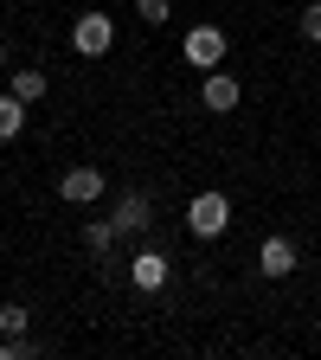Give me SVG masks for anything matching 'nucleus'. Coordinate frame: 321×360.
Listing matches in <instances>:
<instances>
[{"mask_svg": "<svg viewBox=\"0 0 321 360\" xmlns=\"http://www.w3.org/2000/svg\"><path fill=\"white\" fill-rule=\"evenodd\" d=\"M302 39L321 45V0H315V7H302Z\"/></svg>", "mask_w": 321, "mask_h": 360, "instance_id": "obj_14", "label": "nucleus"}, {"mask_svg": "<svg viewBox=\"0 0 321 360\" xmlns=\"http://www.w3.org/2000/svg\"><path fill=\"white\" fill-rule=\"evenodd\" d=\"M110 45H116V20L110 13H77L71 20V52L77 58H103Z\"/></svg>", "mask_w": 321, "mask_h": 360, "instance_id": "obj_3", "label": "nucleus"}, {"mask_svg": "<svg viewBox=\"0 0 321 360\" xmlns=\"http://www.w3.org/2000/svg\"><path fill=\"white\" fill-rule=\"evenodd\" d=\"M103 187H110L103 167H90V161H77V167H65V174H58V200H65V206H97V200H103Z\"/></svg>", "mask_w": 321, "mask_h": 360, "instance_id": "obj_4", "label": "nucleus"}, {"mask_svg": "<svg viewBox=\"0 0 321 360\" xmlns=\"http://www.w3.org/2000/svg\"><path fill=\"white\" fill-rule=\"evenodd\" d=\"M110 225H116L122 238H129V232H148V225H155V200H148V193H122L116 212H110Z\"/></svg>", "mask_w": 321, "mask_h": 360, "instance_id": "obj_7", "label": "nucleus"}, {"mask_svg": "<svg viewBox=\"0 0 321 360\" xmlns=\"http://www.w3.org/2000/svg\"><path fill=\"white\" fill-rule=\"evenodd\" d=\"M116 238H122V232H116L110 219H90V225H84V251H90V257H110Z\"/></svg>", "mask_w": 321, "mask_h": 360, "instance_id": "obj_11", "label": "nucleus"}, {"mask_svg": "<svg viewBox=\"0 0 321 360\" xmlns=\"http://www.w3.org/2000/svg\"><path fill=\"white\" fill-rule=\"evenodd\" d=\"M167 270H173V264H167V251H155V245H142V251H135V257H129V283H135V290H142V296H155V290H167Z\"/></svg>", "mask_w": 321, "mask_h": 360, "instance_id": "obj_5", "label": "nucleus"}, {"mask_svg": "<svg viewBox=\"0 0 321 360\" xmlns=\"http://www.w3.org/2000/svg\"><path fill=\"white\" fill-rule=\"evenodd\" d=\"M7 90H13V97H26V103H39V97H45V90H52V77H45V71H39V65H20V71H13V84H7Z\"/></svg>", "mask_w": 321, "mask_h": 360, "instance_id": "obj_10", "label": "nucleus"}, {"mask_svg": "<svg viewBox=\"0 0 321 360\" xmlns=\"http://www.w3.org/2000/svg\"><path fill=\"white\" fill-rule=\"evenodd\" d=\"M257 270H263L270 283H283L289 270H296V245H289V238H263V245H257Z\"/></svg>", "mask_w": 321, "mask_h": 360, "instance_id": "obj_8", "label": "nucleus"}, {"mask_svg": "<svg viewBox=\"0 0 321 360\" xmlns=\"http://www.w3.org/2000/svg\"><path fill=\"white\" fill-rule=\"evenodd\" d=\"M238 97H244V90H238V77L225 71V65H218V71H206V84H199V103H206L212 116H232V110H238Z\"/></svg>", "mask_w": 321, "mask_h": 360, "instance_id": "obj_6", "label": "nucleus"}, {"mask_svg": "<svg viewBox=\"0 0 321 360\" xmlns=\"http://www.w3.org/2000/svg\"><path fill=\"white\" fill-rule=\"evenodd\" d=\"M225 225H232V200H225L218 187H206V193L187 200V232H193V238H218Z\"/></svg>", "mask_w": 321, "mask_h": 360, "instance_id": "obj_1", "label": "nucleus"}, {"mask_svg": "<svg viewBox=\"0 0 321 360\" xmlns=\"http://www.w3.org/2000/svg\"><path fill=\"white\" fill-rule=\"evenodd\" d=\"M0 65H7V39H0Z\"/></svg>", "mask_w": 321, "mask_h": 360, "instance_id": "obj_15", "label": "nucleus"}, {"mask_svg": "<svg viewBox=\"0 0 321 360\" xmlns=\"http://www.w3.org/2000/svg\"><path fill=\"white\" fill-rule=\"evenodd\" d=\"M26 328H32L26 302H0V335H26Z\"/></svg>", "mask_w": 321, "mask_h": 360, "instance_id": "obj_12", "label": "nucleus"}, {"mask_svg": "<svg viewBox=\"0 0 321 360\" xmlns=\"http://www.w3.org/2000/svg\"><path fill=\"white\" fill-rule=\"evenodd\" d=\"M180 58H187L193 71H218L225 58H232V39H225L218 26H193L187 39H180Z\"/></svg>", "mask_w": 321, "mask_h": 360, "instance_id": "obj_2", "label": "nucleus"}, {"mask_svg": "<svg viewBox=\"0 0 321 360\" xmlns=\"http://www.w3.org/2000/svg\"><path fill=\"white\" fill-rule=\"evenodd\" d=\"M26 110H32L26 97H13V90H0V142H13V135L26 129Z\"/></svg>", "mask_w": 321, "mask_h": 360, "instance_id": "obj_9", "label": "nucleus"}, {"mask_svg": "<svg viewBox=\"0 0 321 360\" xmlns=\"http://www.w3.org/2000/svg\"><path fill=\"white\" fill-rule=\"evenodd\" d=\"M135 13H142L148 26H167L173 20V0H135Z\"/></svg>", "mask_w": 321, "mask_h": 360, "instance_id": "obj_13", "label": "nucleus"}]
</instances>
